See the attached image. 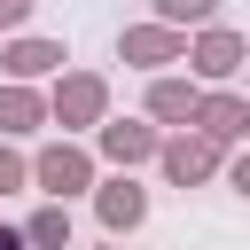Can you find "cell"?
<instances>
[{"mask_svg":"<svg viewBox=\"0 0 250 250\" xmlns=\"http://www.w3.org/2000/svg\"><path fill=\"white\" fill-rule=\"evenodd\" d=\"M188 125L211 133L219 148H242V141H250V94H234V86H203V102H195Z\"/></svg>","mask_w":250,"mask_h":250,"instance_id":"obj_7","label":"cell"},{"mask_svg":"<svg viewBox=\"0 0 250 250\" xmlns=\"http://www.w3.org/2000/svg\"><path fill=\"white\" fill-rule=\"evenodd\" d=\"M102 117H109V78L62 62V70L47 78V125H55V133H94Z\"/></svg>","mask_w":250,"mask_h":250,"instance_id":"obj_1","label":"cell"},{"mask_svg":"<svg viewBox=\"0 0 250 250\" xmlns=\"http://www.w3.org/2000/svg\"><path fill=\"white\" fill-rule=\"evenodd\" d=\"M16 188H31V156L16 141H0V195H16Z\"/></svg>","mask_w":250,"mask_h":250,"instance_id":"obj_14","label":"cell"},{"mask_svg":"<svg viewBox=\"0 0 250 250\" xmlns=\"http://www.w3.org/2000/svg\"><path fill=\"white\" fill-rule=\"evenodd\" d=\"M23 242H31V250H70V203L47 195V203L23 219Z\"/></svg>","mask_w":250,"mask_h":250,"instance_id":"obj_12","label":"cell"},{"mask_svg":"<svg viewBox=\"0 0 250 250\" xmlns=\"http://www.w3.org/2000/svg\"><path fill=\"white\" fill-rule=\"evenodd\" d=\"M0 250H31V242H23V227H0Z\"/></svg>","mask_w":250,"mask_h":250,"instance_id":"obj_17","label":"cell"},{"mask_svg":"<svg viewBox=\"0 0 250 250\" xmlns=\"http://www.w3.org/2000/svg\"><path fill=\"white\" fill-rule=\"evenodd\" d=\"M242 62H250V39L234 31V23H195L188 31V78H203V86H227V78H242Z\"/></svg>","mask_w":250,"mask_h":250,"instance_id":"obj_4","label":"cell"},{"mask_svg":"<svg viewBox=\"0 0 250 250\" xmlns=\"http://www.w3.org/2000/svg\"><path fill=\"white\" fill-rule=\"evenodd\" d=\"M94 250H117V234H109V242H94Z\"/></svg>","mask_w":250,"mask_h":250,"instance_id":"obj_18","label":"cell"},{"mask_svg":"<svg viewBox=\"0 0 250 250\" xmlns=\"http://www.w3.org/2000/svg\"><path fill=\"white\" fill-rule=\"evenodd\" d=\"M94 180H102V156H94L78 133H62V141H47V148L31 156V188H39V195H55V203L86 195Z\"/></svg>","mask_w":250,"mask_h":250,"instance_id":"obj_2","label":"cell"},{"mask_svg":"<svg viewBox=\"0 0 250 250\" xmlns=\"http://www.w3.org/2000/svg\"><path fill=\"white\" fill-rule=\"evenodd\" d=\"M156 141H164V125H148V117H102V125H94V156L117 164V172L156 164Z\"/></svg>","mask_w":250,"mask_h":250,"instance_id":"obj_6","label":"cell"},{"mask_svg":"<svg viewBox=\"0 0 250 250\" xmlns=\"http://www.w3.org/2000/svg\"><path fill=\"white\" fill-rule=\"evenodd\" d=\"M31 8H39V0H0V31H23V23H31Z\"/></svg>","mask_w":250,"mask_h":250,"instance_id":"obj_16","label":"cell"},{"mask_svg":"<svg viewBox=\"0 0 250 250\" xmlns=\"http://www.w3.org/2000/svg\"><path fill=\"white\" fill-rule=\"evenodd\" d=\"M219 180H227V188H234V195L250 203V148H227V164H219Z\"/></svg>","mask_w":250,"mask_h":250,"instance_id":"obj_15","label":"cell"},{"mask_svg":"<svg viewBox=\"0 0 250 250\" xmlns=\"http://www.w3.org/2000/svg\"><path fill=\"white\" fill-rule=\"evenodd\" d=\"M117 62H125V70H172V62H188V31L164 23V16L125 23V31H117Z\"/></svg>","mask_w":250,"mask_h":250,"instance_id":"obj_5","label":"cell"},{"mask_svg":"<svg viewBox=\"0 0 250 250\" xmlns=\"http://www.w3.org/2000/svg\"><path fill=\"white\" fill-rule=\"evenodd\" d=\"M219 164H227V148H219L211 133H195V125H164V141H156V172H164L172 188H211Z\"/></svg>","mask_w":250,"mask_h":250,"instance_id":"obj_3","label":"cell"},{"mask_svg":"<svg viewBox=\"0 0 250 250\" xmlns=\"http://www.w3.org/2000/svg\"><path fill=\"white\" fill-rule=\"evenodd\" d=\"M31 133H47V86L0 78V141H31Z\"/></svg>","mask_w":250,"mask_h":250,"instance_id":"obj_11","label":"cell"},{"mask_svg":"<svg viewBox=\"0 0 250 250\" xmlns=\"http://www.w3.org/2000/svg\"><path fill=\"white\" fill-rule=\"evenodd\" d=\"M242 78H250V62H242Z\"/></svg>","mask_w":250,"mask_h":250,"instance_id":"obj_19","label":"cell"},{"mask_svg":"<svg viewBox=\"0 0 250 250\" xmlns=\"http://www.w3.org/2000/svg\"><path fill=\"white\" fill-rule=\"evenodd\" d=\"M86 195H94V219H102V234H133V227L148 219V188H141L133 172H109V180H94Z\"/></svg>","mask_w":250,"mask_h":250,"instance_id":"obj_8","label":"cell"},{"mask_svg":"<svg viewBox=\"0 0 250 250\" xmlns=\"http://www.w3.org/2000/svg\"><path fill=\"white\" fill-rule=\"evenodd\" d=\"M195 102H203V78L148 70V102H141V117H148V125H188V117H195Z\"/></svg>","mask_w":250,"mask_h":250,"instance_id":"obj_10","label":"cell"},{"mask_svg":"<svg viewBox=\"0 0 250 250\" xmlns=\"http://www.w3.org/2000/svg\"><path fill=\"white\" fill-rule=\"evenodd\" d=\"M148 8H156L164 23H180V31H195V23H211V16H219V0H148Z\"/></svg>","mask_w":250,"mask_h":250,"instance_id":"obj_13","label":"cell"},{"mask_svg":"<svg viewBox=\"0 0 250 250\" xmlns=\"http://www.w3.org/2000/svg\"><path fill=\"white\" fill-rule=\"evenodd\" d=\"M62 62H70V47L62 39H39V31H8V47H0V70L8 78H31V86H47Z\"/></svg>","mask_w":250,"mask_h":250,"instance_id":"obj_9","label":"cell"}]
</instances>
